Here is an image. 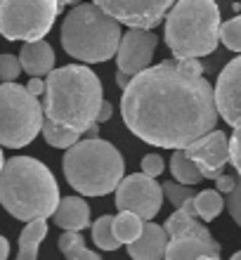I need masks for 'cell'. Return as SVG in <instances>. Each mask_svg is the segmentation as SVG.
Instances as JSON below:
<instances>
[{
	"instance_id": "d4e9b609",
	"label": "cell",
	"mask_w": 241,
	"mask_h": 260,
	"mask_svg": "<svg viewBox=\"0 0 241 260\" xmlns=\"http://www.w3.org/2000/svg\"><path fill=\"white\" fill-rule=\"evenodd\" d=\"M111 220H114L111 215H102V218L92 225V239H95V244L102 248V251H118V248L123 246V244L116 239L114 230H111Z\"/></svg>"
},
{
	"instance_id": "4dcf8cb0",
	"label": "cell",
	"mask_w": 241,
	"mask_h": 260,
	"mask_svg": "<svg viewBox=\"0 0 241 260\" xmlns=\"http://www.w3.org/2000/svg\"><path fill=\"white\" fill-rule=\"evenodd\" d=\"M163 168H165V164H163V158H161L159 154H147V156L142 158V173L152 175V178L161 175Z\"/></svg>"
},
{
	"instance_id": "4316f807",
	"label": "cell",
	"mask_w": 241,
	"mask_h": 260,
	"mask_svg": "<svg viewBox=\"0 0 241 260\" xmlns=\"http://www.w3.org/2000/svg\"><path fill=\"white\" fill-rule=\"evenodd\" d=\"M163 194L168 197V201H170L175 208H180V206L185 204L187 199H192L194 197V189H192V185H182V182H163Z\"/></svg>"
},
{
	"instance_id": "74e56055",
	"label": "cell",
	"mask_w": 241,
	"mask_h": 260,
	"mask_svg": "<svg viewBox=\"0 0 241 260\" xmlns=\"http://www.w3.org/2000/svg\"><path fill=\"white\" fill-rule=\"evenodd\" d=\"M57 3H59V5L64 7V5H69V3H76V0H57Z\"/></svg>"
},
{
	"instance_id": "44dd1931",
	"label": "cell",
	"mask_w": 241,
	"mask_h": 260,
	"mask_svg": "<svg viewBox=\"0 0 241 260\" xmlns=\"http://www.w3.org/2000/svg\"><path fill=\"white\" fill-rule=\"evenodd\" d=\"M170 173H173V178L178 180V182H182V185L194 187L203 180L199 166L187 156L185 149H175V154H173V158H170Z\"/></svg>"
},
{
	"instance_id": "ba28073f",
	"label": "cell",
	"mask_w": 241,
	"mask_h": 260,
	"mask_svg": "<svg viewBox=\"0 0 241 260\" xmlns=\"http://www.w3.org/2000/svg\"><path fill=\"white\" fill-rule=\"evenodd\" d=\"M57 0H0V36L7 41H38L55 24Z\"/></svg>"
},
{
	"instance_id": "836d02e7",
	"label": "cell",
	"mask_w": 241,
	"mask_h": 260,
	"mask_svg": "<svg viewBox=\"0 0 241 260\" xmlns=\"http://www.w3.org/2000/svg\"><path fill=\"white\" fill-rule=\"evenodd\" d=\"M31 92H33L36 97H41L43 92H45V83L41 81V76H31V81H28V85H26Z\"/></svg>"
},
{
	"instance_id": "cb8c5ba5",
	"label": "cell",
	"mask_w": 241,
	"mask_h": 260,
	"mask_svg": "<svg viewBox=\"0 0 241 260\" xmlns=\"http://www.w3.org/2000/svg\"><path fill=\"white\" fill-rule=\"evenodd\" d=\"M59 251L64 253V258H71V260H76V258L97 260L99 258L95 251L85 248V239L81 237L78 230H66V232L59 237Z\"/></svg>"
},
{
	"instance_id": "8fae6325",
	"label": "cell",
	"mask_w": 241,
	"mask_h": 260,
	"mask_svg": "<svg viewBox=\"0 0 241 260\" xmlns=\"http://www.w3.org/2000/svg\"><path fill=\"white\" fill-rule=\"evenodd\" d=\"M156 45H159V38L154 36V31L130 26V31H125V36H121V43H118L116 50L118 71L128 74L130 78L135 74H140L142 69L152 64Z\"/></svg>"
},
{
	"instance_id": "8d00e7d4",
	"label": "cell",
	"mask_w": 241,
	"mask_h": 260,
	"mask_svg": "<svg viewBox=\"0 0 241 260\" xmlns=\"http://www.w3.org/2000/svg\"><path fill=\"white\" fill-rule=\"evenodd\" d=\"M85 135H88V137H97V135H99V125L90 123V125H88V130H85Z\"/></svg>"
},
{
	"instance_id": "d6a6232c",
	"label": "cell",
	"mask_w": 241,
	"mask_h": 260,
	"mask_svg": "<svg viewBox=\"0 0 241 260\" xmlns=\"http://www.w3.org/2000/svg\"><path fill=\"white\" fill-rule=\"evenodd\" d=\"M111 111H114V104L107 102V100H102V104H99V111H97V123L109 121V118H111Z\"/></svg>"
},
{
	"instance_id": "6da1fadb",
	"label": "cell",
	"mask_w": 241,
	"mask_h": 260,
	"mask_svg": "<svg viewBox=\"0 0 241 260\" xmlns=\"http://www.w3.org/2000/svg\"><path fill=\"white\" fill-rule=\"evenodd\" d=\"M121 114L132 135L163 149H185L220 116L199 57L163 59L135 74L123 88Z\"/></svg>"
},
{
	"instance_id": "52a82bcc",
	"label": "cell",
	"mask_w": 241,
	"mask_h": 260,
	"mask_svg": "<svg viewBox=\"0 0 241 260\" xmlns=\"http://www.w3.org/2000/svg\"><path fill=\"white\" fill-rule=\"evenodd\" d=\"M43 102L14 81L0 83V144L10 149L26 147L43 128Z\"/></svg>"
},
{
	"instance_id": "d6986e66",
	"label": "cell",
	"mask_w": 241,
	"mask_h": 260,
	"mask_svg": "<svg viewBox=\"0 0 241 260\" xmlns=\"http://www.w3.org/2000/svg\"><path fill=\"white\" fill-rule=\"evenodd\" d=\"M45 234H48L45 218L28 220V225L21 230V237H19V258H24V260L38 258V248H41Z\"/></svg>"
},
{
	"instance_id": "9a60e30c",
	"label": "cell",
	"mask_w": 241,
	"mask_h": 260,
	"mask_svg": "<svg viewBox=\"0 0 241 260\" xmlns=\"http://www.w3.org/2000/svg\"><path fill=\"white\" fill-rule=\"evenodd\" d=\"M21 69L31 76H48L55 69V52L50 48V43H45L43 38L38 41H26L24 48L19 52Z\"/></svg>"
},
{
	"instance_id": "d590c367",
	"label": "cell",
	"mask_w": 241,
	"mask_h": 260,
	"mask_svg": "<svg viewBox=\"0 0 241 260\" xmlns=\"http://www.w3.org/2000/svg\"><path fill=\"white\" fill-rule=\"evenodd\" d=\"M116 81H118V85H121V88H125V85L130 83V76H128V74H123V71H118Z\"/></svg>"
},
{
	"instance_id": "4fadbf2b",
	"label": "cell",
	"mask_w": 241,
	"mask_h": 260,
	"mask_svg": "<svg viewBox=\"0 0 241 260\" xmlns=\"http://www.w3.org/2000/svg\"><path fill=\"white\" fill-rule=\"evenodd\" d=\"M215 107L229 125L241 121V55H236L218 76Z\"/></svg>"
},
{
	"instance_id": "9c48e42d",
	"label": "cell",
	"mask_w": 241,
	"mask_h": 260,
	"mask_svg": "<svg viewBox=\"0 0 241 260\" xmlns=\"http://www.w3.org/2000/svg\"><path fill=\"white\" fill-rule=\"evenodd\" d=\"M163 204V187L147 173H135L118 182L116 206L121 211L137 213L142 220H152Z\"/></svg>"
},
{
	"instance_id": "2e32d148",
	"label": "cell",
	"mask_w": 241,
	"mask_h": 260,
	"mask_svg": "<svg viewBox=\"0 0 241 260\" xmlns=\"http://www.w3.org/2000/svg\"><path fill=\"white\" fill-rule=\"evenodd\" d=\"M165 258H220V244L211 239H168L165 246Z\"/></svg>"
},
{
	"instance_id": "7402d4cb",
	"label": "cell",
	"mask_w": 241,
	"mask_h": 260,
	"mask_svg": "<svg viewBox=\"0 0 241 260\" xmlns=\"http://www.w3.org/2000/svg\"><path fill=\"white\" fill-rule=\"evenodd\" d=\"M43 137L48 140L50 147H55V149H69L74 142H78L81 140V133H76V130H69L64 128V125L55 123L52 118H43V128H41Z\"/></svg>"
},
{
	"instance_id": "603a6c76",
	"label": "cell",
	"mask_w": 241,
	"mask_h": 260,
	"mask_svg": "<svg viewBox=\"0 0 241 260\" xmlns=\"http://www.w3.org/2000/svg\"><path fill=\"white\" fill-rule=\"evenodd\" d=\"M194 208L201 220H215L225 208V199L218 189H203L194 194Z\"/></svg>"
},
{
	"instance_id": "277c9868",
	"label": "cell",
	"mask_w": 241,
	"mask_h": 260,
	"mask_svg": "<svg viewBox=\"0 0 241 260\" xmlns=\"http://www.w3.org/2000/svg\"><path fill=\"white\" fill-rule=\"evenodd\" d=\"M64 175L83 197H104L118 187L125 175L121 151L102 137L78 140L64 154Z\"/></svg>"
},
{
	"instance_id": "7a4b0ae2",
	"label": "cell",
	"mask_w": 241,
	"mask_h": 260,
	"mask_svg": "<svg viewBox=\"0 0 241 260\" xmlns=\"http://www.w3.org/2000/svg\"><path fill=\"white\" fill-rule=\"evenodd\" d=\"M102 83L95 71L83 64H66L52 69L45 81V116L76 133H85L90 123H97L102 104Z\"/></svg>"
},
{
	"instance_id": "3957f363",
	"label": "cell",
	"mask_w": 241,
	"mask_h": 260,
	"mask_svg": "<svg viewBox=\"0 0 241 260\" xmlns=\"http://www.w3.org/2000/svg\"><path fill=\"white\" fill-rule=\"evenodd\" d=\"M0 204L17 220L50 218L59 204V187L45 164L14 156L0 171Z\"/></svg>"
},
{
	"instance_id": "f35d334b",
	"label": "cell",
	"mask_w": 241,
	"mask_h": 260,
	"mask_svg": "<svg viewBox=\"0 0 241 260\" xmlns=\"http://www.w3.org/2000/svg\"><path fill=\"white\" fill-rule=\"evenodd\" d=\"M3 166H5V156H3V149H0V171H3Z\"/></svg>"
},
{
	"instance_id": "ffe728a7",
	"label": "cell",
	"mask_w": 241,
	"mask_h": 260,
	"mask_svg": "<svg viewBox=\"0 0 241 260\" xmlns=\"http://www.w3.org/2000/svg\"><path fill=\"white\" fill-rule=\"evenodd\" d=\"M142 225H145V220L132 211H121L116 218L111 220V230L116 234V239L121 244H125V246L142 234Z\"/></svg>"
},
{
	"instance_id": "e0dca14e",
	"label": "cell",
	"mask_w": 241,
	"mask_h": 260,
	"mask_svg": "<svg viewBox=\"0 0 241 260\" xmlns=\"http://www.w3.org/2000/svg\"><path fill=\"white\" fill-rule=\"evenodd\" d=\"M55 222L64 230H85L90 225V206L81 197H66L59 199L55 208Z\"/></svg>"
},
{
	"instance_id": "f1b7e54d",
	"label": "cell",
	"mask_w": 241,
	"mask_h": 260,
	"mask_svg": "<svg viewBox=\"0 0 241 260\" xmlns=\"http://www.w3.org/2000/svg\"><path fill=\"white\" fill-rule=\"evenodd\" d=\"M232 128L234 130H232V137H229V161L241 175V121H236Z\"/></svg>"
},
{
	"instance_id": "e575fe53",
	"label": "cell",
	"mask_w": 241,
	"mask_h": 260,
	"mask_svg": "<svg viewBox=\"0 0 241 260\" xmlns=\"http://www.w3.org/2000/svg\"><path fill=\"white\" fill-rule=\"evenodd\" d=\"M7 255H10V244H7V239L0 234V260L7 258Z\"/></svg>"
},
{
	"instance_id": "83f0119b",
	"label": "cell",
	"mask_w": 241,
	"mask_h": 260,
	"mask_svg": "<svg viewBox=\"0 0 241 260\" xmlns=\"http://www.w3.org/2000/svg\"><path fill=\"white\" fill-rule=\"evenodd\" d=\"M21 71H24V69H21L19 57L0 55V78H3V81H17Z\"/></svg>"
},
{
	"instance_id": "f546056e",
	"label": "cell",
	"mask_w": 241,
	"mask_h": 260,
	"mask_svg": "<svg viewBox=\"0 0 241 260\" xmlns=\"http://www.w3.org/2000/svg\"><path fill=\"white\" fill-rule=\"evenodd\" d=\"M225 206H227L229 215H232V220H234L236 225L241 227V180H236V185L232 192H227V201H225Z\"/></svg>"
},
{
	"instance_id": "ab89813d",
	"label": "cell",
	"mask_w": 241,
	"mask_h": 260,
	"mask_svg": "<svg viewBox=\"0 0 241 260\" xmlns=\"http://www.w3.org/2000/svg\"><path fill=\"white\" fill-rule=\"evenodd\" d=\"M232 258H234V260H241V248H239V251H236L234 255H232Z\"/></svg>"
},
{
	"instance_id": "30bf717a",
	"label": "cell",
	"mask_w": 241,
	"mask_h": 260,
	"mask_svg": "<svg viewBox=\"0 0 241 260\" xmlns=\"http://www.w3.org/2000/svg\"><path fill=\"white\" fill-rule=\"evenodd\" d=\"M92 3L125 26L154 28L163 21L165 12L175 0H92Z\"/></svg>"
},
{
	"instance_id": "7c38bea8",
	"label": "cell",
	"mask_w": 241,
	"mask_h": 260,
	"mask_svg": "<svg viewBox=\"0 0 241 260\" xmlns=\"http://www.w3.org/2000/svg\"><path fill=\"white\" fill-rule=\"evenodd\" d=\"M185 151L187 156L199 166L203 178L215 180L218 175H222V171H225V166L229 161V140L222 130L213 128L206 135L196 137L192 144H187Z\"/></svg>"
},
{
	"instance_id": "1f68e13d",
	"label": "cell",
	"mask_w": 241,
	"mask_h": 260,
	"mask_svg": "<svg viewBox=\"0 0 241 260\" xmlns=\"http://www.w3.org/2000/svg\"><path fill=\"white\" fill-rule=\"evenodd\" d=\"M215 185H218V192H232V189H234V185H236V178L234 175H225V173H222V175H218V178H215Z\"/></svg>"
},
{
	"instance_id": "8992f818",
	"label": "cell",
	"mask_w": 241,
	"mask_h": 260,
	"mask_svg": "<svg viewBox=\"0 0 241 260\" xmlns=\"http://www.w3.org/2000/svg\"><path fill=\"white\" fill-rule=\"evenodd\" d=\"M165 43L175 57H206L220 43L215 0H175L165 19Z\"/></svg>"
},
{
	"instance_id": "ac0fdd59",
	"label": "cell",
	"mask_w": 241,
	"mask_h": 260,
	"mask_svg": "<svg viewBox=\"0 0 241 260\" xmlns=\"http://www.w3.org/2000/svg\"><path fill=\"white\" fill-rule=\"evenodd\" d=\"M163 230L168 232L170 239H192V237H199V239H211V232H208L206 225H201L196 215H192L185 208H178L175 213H170V218L165 220Z\"/></svg>"
},
{
	"instance_id": "484cf974",
	"label": "cell",
	"mask_w": 241,
	"mask_h": 260,
	"mask_svg": "<svg viewBox=\"0 0 241 260\" xmlns=\"http://www.w3.org/2000/svg\"><path fill=\"white\" fill-rule=\"evenodd\" d=\"M220 41L227 45V50L241 52V17L220 24Z\"/></svg>"
},
{
	"instance_id": "5bb4252c",
	"label": "cell",
	"mask_w": 241,
	"mask_h": 260,
	"mask_svg": "<svg viewBox=\"0 0 241 260\" xmlns=\"http://www.w3.org/2000/svg\"><path fill=\"white\" fill-rule=\"evenodd\" d=\"M165 246H168V232L152 220H145L142 234L128 244V255L137 260L165 258Z\"/></svg>"
},
{
	"instance_id": "5b68a950",
	"label": "cell",
	"mask_w": 241,
	"mask_h": 260,
	"mask_svg": "<svg viewBox=\"0 0 241 260\" xmlns=\"http://www.w3.org/2000/svg\"><path fill=\"white\" fill-rule=\"evenodd\" d=\"M121 21L95 3L74 7L62 24V45L66 55L97 64L116 55L121 43Z\"/></svg>"
}]
</instances>
